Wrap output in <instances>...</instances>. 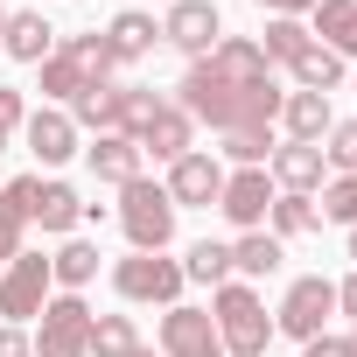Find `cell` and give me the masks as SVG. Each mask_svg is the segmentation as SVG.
Returning <instances> with one entry per match:
<instances>
[{"mask_svg":"<svg viewBox=\"0 0 357 357\" xmlns=\"http://www.w3.org/2000/svg\"><path fill=\"white\" fill-rule=\"evenodd\" d=\"M77 218H84V197L70 190V183H36V211H29V225H43V231H77Z\"/></svg>","mask_w":357,"mask_h":357,"instance_id":"21","label":"cell"},{"mask_svg":"<svg viewBox=\"0 0 357 357\" xmlns=\"http://www.w3.org/2000/svg\"><path fill=\"white\" fill-rule=\"evenodd\" d=\"M119 231H126L133 252H168V238H175V204H168V190L147 183V175H133V183L119 190Z\"/></svg>","mask_w":357,"mask_h":357,"instance_id":"2","label":"cell"},{"mask_svg":"<svg viewBox=\"0 0 357 357\" xmlns=\"http://www.w3.org/2000/svg\"><path fill=\"white\" fill-rule=\"evenodd\" d=\"M280 126H287V140H308V147H322V133L336 126V112H329V98H322V91H287V105H280Z\"/></svg>","mask_w":357,"mask_h":357,"instance_id":"20","label":"cell"},{"mask_svg":"<svg viewBox=\"0 0 357 357\" xmlns=\"http://www.w3.org/2000/svg\"><path fill=\"white\" fill-rule=\"evenodd\" d=\"M287 70H294V91H322V98H329V91L343 84V56H336V50H322V43H308Z\"/></svg>","mask_w":357,"mask_h":357,"instance_id":"25","label":"cell"},{"mask_svg":"<svg viewBox=\"0 0 357 357\" xmlns=\"http://www.w3.org/2000/svg\"><path fill=\"white\" fill-rule=\"evenodd\" d=\"M183 280H197V287H225V280H231V245L197 238V245H190V259H183Z\"/></svg>","mask_w":357,"mask_h":357,"instance_id":"28","label":"cell"},{"mask_svg":"<svg viewBox=\"0 0 357 357\" xmlns=\"http://www.w3.org/2000/svg\"><path fill=\"white\" fill-rule=\"evenodd\" d=\"M301 357H357V350H350V336H329V329H322V336L301 343Z\"/></svg>","mask_w":357,"mask_h":357,"instance_id":"35","label":"cell"},{"mask_svg":"<svg viewBox=\"0 0 357 357\" xmlns=\"http://www.w3.org/2000/svg\"><path fill=\"white\" fill-rule=\"evenodd\" d=\"M266 175H273V190H287V197H315V190L329 183V161H322V147H308V140H287V147H273Z\"/></svg>","mask_w":357,"mask_h":357,"instance_id":"11","label":"cell"},{"mask_svg":"<svg viewBox=\"0 0 357 357\" xmlns=\"http://www.w3.org/2000/svg\"><path fill=\"white\" fill-rule=\"evenodd\" d=\"M225 84H273V63H266V50L259 43H245V36H225L211 56H204Z\"/></svg>","mask_w":357,"mask_h":357,"instance_id":"13","label":"cell"},{"mask_svg":"<svg viewBox=\"0 0 357 357\" xmlns=\"http://www.w3.org/2000/svg\"><path fill=\"white\" fill-rule=\"evenodd\" d=\"M133 147H140V154H154V161H183V154L197 147V126L175 112V105H161V112L133 133Z\"/></svg>","mask_w":357,"mask_h":357,"instance_id":"14","label":"cell"},{"mask_svg":"<svg viewBox=\"0 0 357 357\" xmlns=\"http://www.w3.org/2000/svg\"><path fill=\"white\" fill-rule=\"evenodd\" d=\"M259 8H266V15H294V22H308L315 0H259Z\"/></svg>","mask_w":357,"mask_h":357,"instance_id":"37","label":"cell"},{"mask_svg":"<svg viewBox=\"0 0 357 357\" xmlns=\"http://www.w3.org/2000/svg\"><path fill=\"white\" fill-rule=\"evenodd\" d=\"M22 126H29V98H22L15 84H0V140L22 133Z\"/></svg>","mask_w":357,"mask_h":357,"instance_id":"34","label":"cell"},{"mask_svg":"<svg viewBox=\"0 0 357 357\" xmlns=\"http://www.w3.org/2000/svg\"><path fill=\"white\" fill-rule=\"evenodd\" d=\"M105 43H112V56H119V63H140V56H154L161 22H154L147 8H126V15H112V22H105Z\"/></svg>","mask_w":357,"mask_h":357,"instance_id":"19","label":"cell"},{"mask_svg":"<svg viewBox=\"0 0 357 357\" xmlns=\"http://www.w3.org/2000/svg\"><path fill=\"white\" fill-rule=\"evenodd\" d=\"M322 140H329V147H322L329 175H357V119H336V126H329Z\"/></svg>","mask_w":357,"mask_h":357,"instance_id":"33","label":"cell"},{"mask_svg":"<svg viewBox=\"0 0 357 357\" xmlns=\"http://www.w3.org/2000/svg\"><path fill=\"white\" fill-rule=\"evenodd\" d=\"M168 204L175 211H211L218 197H225V161L218 154H204V147H190L183 161H168Z\"/></svg>","mask_w":357,"mask_h":357,"instance_id":"7","label":"cell"},{"mask_svg":"<svg viewBox=\"0 0 357 357\" xmlns=\"http://www.w3.org/2000/svg\"><path fill=\"white\" fill-rule=\"evenodd\" d=\"M322 218L329 225H357V175H329V183H322Z\"/></svg>","mask_w":357,"mask_h":357,"instance_id":"32","label":"cell"},{"mask_svg":"<svg viewBox=\"0 0 357 357\" xmlns=\"http://www.w3.org/2000/svg\"><path fill=\"white\" fill-rule=\"evenodd\" d=\"M0 147H8V140H0Z\"/></svg>","mask_w":357,"mask_h":357,"instance_id":"43","label":"cell"},{"mask_svg":"<svg viewBox=\"0 0 357 357\" xmlns=\"http://www.w3.org/2000/svg\"><path fill=\"white\" fill-rule=\"evenodd\" d=\"M336 308H350V322H357V273H350V280L336 287Z\"/></svg>","mask_w":357,"mask_h":357,"instance_id":"38","label":"cell"},{"mask_svg":"<svg viewBox=\"0 0 357 357\" xmlns=\"http://www.w3.org/2000/svg\"><path fill=\"white\" fill-rule=\"evenodd\" d=\"M273 175L266 168H238V175H225V197H218V211H225V225L231 231H266V211H273Z\"/></svg>","mask_w":357,"mask_h":357,"instance_id":"9","label":"cell"},{"mask_svg":"<svg viewBox=\"0 0 357 357\" xmlns=\"http://www.w3.org/2000/svg\"><path fill=\"white\" fill-rule=\"evenodd\" d=\"M0 56L43 63V56H56V29H50L36 8H22V15H8V29H0Z\"/></svg>","mask_w":357,"mask_h":357,"instance_id":"18","label":"cell"},{"mask_svg":"<svg viewBox=\"0 0 357 357\" xmlns=\"http://www.w3.org/2000/svg\"><path fill=\"white\" fill-rule=\"evenodd\" d=\"M36 183H43V175H15V183H0V266L22 252V231H29V211H36Z\"/></svg>","mask_w":357,"mask_h":357,"instance_id":"16","label":"cell"},{"mask_svg":"<svg viewBox=\"0 0 357 357\" xmlns=\"http://www.w3.org/2000/svg\"><path fill=\"white\" fill-rule=\"evenodd\" d=\"M56 50L77 63V77H84L91 91H98V84H112V70H119V56H112V43H105L98 29H91V36H70V43H56Z\"/></svg>","mask_w":357,"mask_h":357,"instance_id":"23","label":"cell"},{"mask_svg":"<svg viewBox=\"0 0 357 357\" xmlns=\"http://www.w3.org/2000/svg\"><path fill=\"white\" fill-rule=\"evenodd\" d=\"M161 43L183 50L190 63H204L218 43H225V22H218V0H175L168 22H161Z\"/></svg>","mask_w":357,"mask_h":357,"instance_id":"8","label":"cell"},{"mask_svg":"<svg viewBox=\"0 0 357 357\" xmlns=\"http://www.w3.org/2000/svg\"><path fill=\"white\" fill-rule=\"evenodd\" d=\"M0 357H36L29 329H15V322H0Z\"/></svg>","mask_w":357,"mask_h":357,"instance_id":"36","label":"cell"},{"mask_svg":"<svg viewBox=\"0 0 357 357\" xmlns=\"http://www.w3.org/2000/svg\"><path fill=\"white\" fill-rule=\"evenodd\" d=\"M350 259H357V225H350Z\"/></svg>","mask_w":357,"mask_h":357,"instance_id":"39","label":"cell"},{"mask_svg":"<svg viewBox=\"0 0 357 357\" xmlns=\"http://www.w3.org/2000/svg\"><path fill=\"white\" fill-rule=\"evenodd\" d=\"M84 161H91V175H98V183H112V190H126L133 183V175H140V147L126 140V133H91V147H84Z\"/></svg>","mask_w":357,"mask_h":357,"instance_id":"17","label":"cell"},{"mask_svg":"<svg viewBox=\"0 0 357 357\" xmlns=\"http://www.w3.org/2000/svg\"><path fill=\"white\" fill-rule=\"evenodd\" d=\"M329 308H336V280H322V273H301V280L280 294V308H273V336H294V343H308V336H322V329H329Z\"/></svg>","mask_w":357,"mask_h":357,"instance_id":"5","label":"cell"},{"mask_svg":"<svg viewBox=\"0 0 357 357\" xmlns=\"http://www.w3.org/2000/svg\"><path fill=\"white\" fill-rule=\"evenodd\" d=\"M36 322H43L29 336L36 357H91V308H84V294H50Z\"/></svg>","mask_w":357,"mask_h":357,"instance_id":"4","label":"cell"},{"mask_svg":"<svg viewBox=\"0 0 357 357\" xmlns=\"http://www.w3.org/2000/svg\"><path fill=\"white\" fill-rule=\"evenodd\" d=\"M308 36L350 63L357 56V0H315V8H308Z\"/></svg>","mask_w":357,"mask_h":357,"instance_id":"15","label":"cell"},{"mask_svg":"<svg viewBox=\"0 0 357 357\" xmlns=\"http://www.w3.org/2000/svg\"><path fill=\"white\" fill-rule=\"evenodd\" d=\"M161 357H225L211 308H183V301H175L161 315Z\"/></svg>","mask_w":357,"mask_h":357,"instance_id":"10","label":"cell"},{"mask_svg":"<svg viewBox=\"0 0 357 357\" xmlns=\"http://www.w3.org/2000/svg\"><path fill=\"white\" fill-rule=\"evenodd\" d=\"M350 350H357V329H350Z\"/></svg>","mask_w":357,"mask_h":357,"instance_id":"42","label":"cell"},{"mask_svg":"<svg viewBox=\"0 0 357 357\" xmlns=\"http://www.w3.org/2000/svg\"><path fill=\"white\" fill-rule=\"evenodd\" d=\"M266 225H273V238H301V231H315L322 225V211H315V197H273V211H266Z\"/></svg>","mask_w":357,"mask_h":357,"instance_id":"29","label":"cell"},{"mask_svg":"<svg viewBox=\"0 0 357 357\" xmlns=\"http://www.w3.org/2000/svg\"><path fill=\"white\" fill-rule=\"evenodd\" d=\"M218 161L266 168V161H273V126H231V133H218Z\"/></svg>","mask_w":357,"mask_h":357,"instance_id":"26","label":"cell"},{"mask_svg":"<svg viewBox=\"0 0 357 357\" xmlns=\"http://www.w3.org/2000/svg\"><path fill=\"white\" fill-rule=\"evenodd\" d=\"M0 29H8V8H0Z\"/></svg>","mask_w":357,"mask_h":357,"instance_id":"41","label":"cell"},{"mask_svg":"<svg viewBox=\"0 0 357 357\" xmlns=\"http://www.w3.org/2000/svg\"><path fill=\"white\" fill-rule=\"evenodd\" d=\"M29 147H36V161L43 168H56V161H70L77 154V119L63 112V105H43V112H29Z\"/></svg>","mask_w":357,"mask_h":357,"instance_id":"12","label":"cell"},{"mask_svg":"<svg viewBox=\"0 0 357 357\" xmlns=\"http://www.w3.org/2000/svg\"><path fill=\"white\" fill-rule=\"evenodd\" d=\"M133 357H154V350H147V343H140V350H133Z\"/></svg>","mask_w":357,"mask_h":357,"instance_id":"40","label":"cell"},{"mask_svg":"<svg viewBox=\"0 0 357 357\" xmlns=\"http://www.w3.org/2000/svg\"><path fill=\"white\" fill-rule=\"evenodd\" d=\"M280 238L273 231H238V245H231V273H245V280H273L280 273Z\"/></svg>","mask_w":357,"mask_h":357,"instance_id":"24","label":"cell"},{"mask_svg":"<svg viewBox=\"0 0 357 357\" xmlns=\"http://www.w3.org/2000/svg\"><path fill=\"white\" fill-rule=\"evenodd\" d=\"M36 70H43V98H50V105H63V112H70V105H77V98L91 91V84L77 77V63H70L63 50H56V56H43Z\"/></svg>","mask_w":357,"mask_h":357,"instance_id":"27","label":"cell"},{"mask_svg":"<svg viewBox=\"0 0 357 357\" xmlns=\"http://www.w3.org/2000/svg\"><path fill=\"white\" fill-rule=\"evenodd\" d=\"M308 43H315V36H308V22H294V15H273V22H266V43H259V50H266V63H294V56H301Z\"/></svg>","mask_w":357,"mask_h":357,"instance_id":"31","label":"cell"},{"mask_svg":"<svg viewBox=\"0 0 357 357\" xmlns=\"http://www.w3.org/2000/svg\"><path fill=\"white\" fill-rule=\"evenodd\" d=\"M50 280H56V294H84L98 280V245L91 238H63L56 259H50Z\"/></svg>","mask_w":357,"mask_h":357,"instance_id":"22","label":"cell"},{"mask_svg":"<svg viewBox=\"0 0 357 357\" xmlns=\"http://www.w3.org/2000/svg\"><path fill=\"white\" fill-rule=\"evenodd\" d=\"M211 322H218L225 357H266V343H273V315H266V301L252 294V280L211 287Z\"/></svg>","mask_w":357,"mask_h":357,"instance_id":"1","label":"cell"},{"mask_svg":"<svg viewBox=\"0 0 357 357\" xmlns=\"http://www.w3.org/2000/svg\"><path fill=\"white\" fill-rule=\"evenodd\" d=\"M133 350H140L133 315H91V357H133Z\"/></svg>","mask_w":357,"mask_h":357,"instance_id":"30","label":"cell"},{"mask_svg":"<svg viewBox=\"0 0 357 357\" xmlns=\"http://www.w3.org/2000/svg\"><path fill=\"white\" fill-rule=\"evenodd\" d=\"M112 287H119V301L175 308V301H183V259H168V252H126V259H112Z\"/></svg>","mask_w":357,"mask_h":357,"instance_id":"3","label":"cell"},{"mask_svg":"<svg viewBox=\"0 0 357 357\" xmlns=\"http://www.w3.org/2000/svg\"><path fill=\"white\" fill-rule=\"evenodd\" d=\"M50 294H56V280H50V259L43 252H15L8 266H0V315H8L15 329L36 322Z\"/></svg>","mask_w":357,"mask_h":357,"instance_id":"6","label":"cell"}]
</instances>
